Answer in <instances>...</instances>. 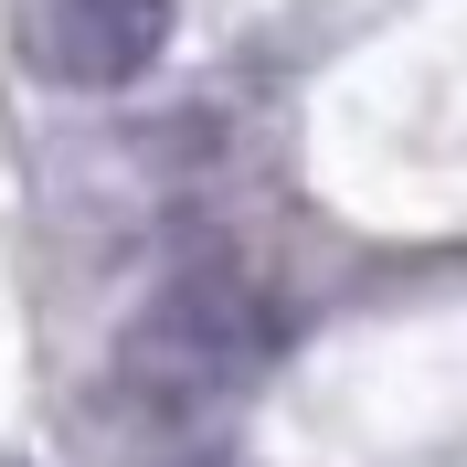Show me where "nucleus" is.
<instances>
[{
    "label": "nucleus",
    "instance_id": "obj_2",
    "mask_svg": "<svg viewBox=\"0 0 467 467\" xmlns=\"http://www.w3.org/2000/svg\"><path fill=\"white\" fill-rule=\"evenodd\" d=\"M181 0H54L43 11V75L75 96H117L171 54Z\"/></svg>",
    "mask_w": 467,
    "mask_h": 467
},
{
    "label": "nucleus",
    "instance_id": "obj_3",
    "mask_svg": "<svg viewBox=\"0 0 467 467\" xmlns=\"http://www.w3.org/2000/svg\"><path fill=\"white\" fill-rule=\"evenodd\" d=\"M181 467H244V457H181Z\"/></svg>",
    "mask_w": 467,
    "mask_h": 467
},
{
    "label": "nucleus",
    "instance_id": "obj_1",
    "mask_svg": "<svg viewBox=\"0 0 467 467\" xmlns=\"http://www.w3.org/2000/svg\"><path fill=\"white\" fill-rule=\"evenodd\" d=\"M276 361V308L234 265H192L117 329V404L139 425H202Z\"/></svg>",
    "mask_w": 467,
    "mask_h": 467
}]
</instances>
